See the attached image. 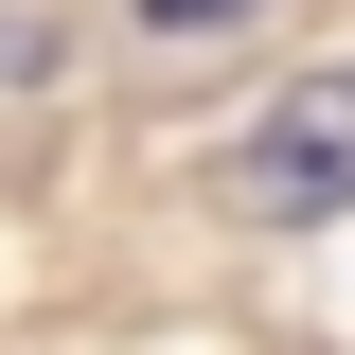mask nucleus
Masks as SVG:
<instances>
[{
  "label": "nucleus",
  "mask_w": 355,
  "mask_h": 355,
  "mask_svg": "<svg viewBox=\"0 0 355 355\" xmlns=\"http://www.w3.org/2000/svg\"><path fill=\"white\" fill-rule=\"evenodd\" d=\"M231 196H249L266 231L338 214V196H355V71H302V89H284V107L249 125V160H231Z\"/></svg>",
  "instance_id": "1"
},
{
  "label": "nucleus",
  "mask_w": 355,
  "mask_h": 355,
  "mask_svg": "<svg viewBox=\"0 0 355 355\" xmlns=\"http://www.w3.org/2000/svg\"><path fill=\"white\" fill-rule=\"evenodd\" d=\"M142 18H231V0H142Z\"/></svg>",
  "instance_id": "2"
}]
</instances>
